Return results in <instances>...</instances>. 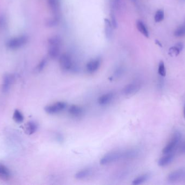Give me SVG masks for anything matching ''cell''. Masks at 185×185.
<instances>
[{
	"mask_svg": "<svg viewBox=\"0 0 185 185\" xmlns=\"http://www.w3.org/2000/svg\"><path fill=\"white\" fill-rule=\"evenodd\" d=\"M121 160H123V151H112L108 152L101 158L100 164L102 166H106Z\"/></svg>",
	"mask_w": 185,
	"mask_h": 185,
	"instance_id": "cell-1",
	"label": "cell"
},
{
	"mask_svg": "<svg viewBox=\"0 0 185 185\" xmlns=\"http://www.w3.org/2000/svg\"><path fill=\"white\" fill-rule=\"evenodd\" d=\"M181 138V135L179 131H176L174 133L173 135L172 136L168 143L162 149V153L164 154L172 153V152L176 149V147L179 145V143H180Z\"/></svg>",
	"mask_w": 185,
	"mask_h": 185,
	"instance_id": "cell-2",
	"label": "cell"
},
{
	"mask_svg": "<svg viewBox=\"0 0 185 185\" xmlns=\"http://www.w3.org/2000/svg\"><path fill=\"white\" fill-rule=\"evenodd\" d=\"M67 107V104L66 102L60 101L45 106V111L48 114L55 115L64 111Z\"/></svg>",
	"mask_w": 185,
	"mask_h": 185,
	"instance_id": "cell-3",
	"label": "cell"
},
{
	"mask_svg": "<svg viewBox=\"0 0 185 185\" xmlns=\"http://www.w3.org/2000/svg\"><path fill=\"white\" fill-rule=\"evenodd\" d=\"M60 67L64 71H71L75 69V66L71 57L68 54L61 55L59 59Z\"/></svg>",
	"mask_w": 185,
	"mask_h": 185,
	"instance_id": "cell-4",
	"label": "cell"
},
{
	"mask_svg": "<svg viewBox=\"0 0 185 185\" xmlns=\"http://www.w3.org/2000/svg\"><path fill=\"white\" fill-rule=\"evenodd\" d=\"M28 41V38L26 36H21L10 39L7 43V46L8 48L15 50L24 45Z\"/></svg>",
	"mask_w": 185,
	"mask_h": 185,
	"instance_id": "cell-5",
	"label": "cell"
},
{
	"mask_svg": "<svg viewBox=\"0 0 185 185\" xmlns=\"http://www.w3.org/2000/svg\"><path fill=\"white\" fill-rule=\"evenodd\" d=\"M140 85L137 83H132L125 86L122 89V92L126 96H131L135 94L140 90Z\"/></svg>",
	"mask_w": 185,
	"mask_h": 185,
	"instance_id": "cell-6",
	"label": "cell"
},
{
	"mask_svg": "<svg viewBox=\"0 0 185 185\" xmlns=\"http://www.w3.org/2000/svg\"><path fill=\"white\" fill-rule=\"evenodd\" d=\"M114 93L109 92L100 96L98 98L97 103L101 106H106L109 104L114 99Z\"/></svg>",
	"mask_w": 185,
	"mask_h": 185,
	"instance_id": "cell-7",
	"label": "cell"
},
{
	"mask_svg": "<svg viewBox=\"0 0 185 185\" xmlns=\"http://www.w3.org/2000/svg\"><path fill=\"white\" fill-rule=\"evenodd\" d=\"M185 176V169H179L172 172L167 176V180L171 183L176 182Z\"/></svg>",
	"mask_w": 185,
	"mask_h": 185,
	"instance_id": "cell-8",
	"label": "cell"
},
{
	"mask_svg": "<svg viewBox=\"0 0 185 185\" xmlns=\"http://www.w3.org/2000/svg\"><path fill=\"white\" fill-rule=\"evenodd\" d=\"M14 81V77L11 74H5L3 79L2 90L3 92H7Z\"/></svg>",
	"mask_w": 185,
	"mask_h": 185,
	"instance_id": "cell-9",
	"label": "cell"
},
{
	"mask_svg": "<svg viewBox=\"0 0 185 185\" xmlns=\"http://www.w3.org/2000/svg\"><path fill=\"white\" fill-rule=\"evenodd\" d=\"M101 65V60L99 58L92 59L88 62L86 65V70L89 74H93L97 71Z\"/></svg>",
	"mask_w": 185,
	"mask_h": 185,
	"instance_id": "cell-10",
	"label": "cell"
},
{
	"mask_svg": "<svg viewBox=\"0 0 185 185\" xmlns=\"http://www.w3.org/2000/svg\"><path fill=\"white\" fill-rule=\"evenodd\" d=\"M84 110L83 108L80 105L73 104L68 108V113L71 116L78 117L83 115Z\"/></svg>",
	"mask_w": 185,
	"mask_h": 185,
	"instance_id": "cell-11",
	"label": "cell"
},
{
	"mask_svg": "<svg viewBox=\"0 0 185 185\" xmlns=\"http://www.w3.org/2000/svg\"><path fill=\"white\" fill-rule=\"evenodd\" d=\"M174 159V155L172 153L165 154L164 157H161L158 161V165L160 167H165L169 165L173 161Z\"/></svg>",
	"mask_w": 185,
	"mask_h": 185,
	"instance_id": "cell-12",
	"label": "cell"
},
{
	"mask_svg": "<svg viewBox=\"0 0 185 185\" xmlns=\"http://www.w3.org/2000/svg\"><path fill=\"white\" fill-rule=\"evenodd\" d=\"M11 172L7 167L0 164V179L2 180H8L11 178Z\"/></svg>",
	"mask_w": 185,
	"mask_h": 185,
	"instance_id": "cell-13",
	"label": "cell"
},
{
	"mask_svg": "<svg viewBox=\"0 0 185 185\" xmlns=\"http://www.w3.org/2000/svg\"><path fill=\"white\" fill-rule=\"evenodd\" d=\"M92 173V171L90 168H85L81 169L80 171H78L75 174V178L78 180H82L85 178H88L89 176Z\"/></svg>",
	"mask_w": 185,
	"mask_h": 185,
	"instance_id": "cell-14",
	"label": "cell"
},
{
	"mask_svg": "<svg viewBox=\"0 0 185 185\" xmlns=\"http://www.w3.org/2000/svg\"><path fill=\"white\" fill-rule=\"evenodd\" d=\"M139 152L135 149H130L123 151V160H131L138 157Z\"/></svg>",
	"mask_w": 185,
	"mask_h": 185,
	"instance_id": "cell-15",
	"label": "cell"
},
{
	"mask_svg": "<svg viewBox=\"0 0 185 185\" xmlns=\"http://www.w3.org/2000/svg\"><path fill=\"white\" fill-rule=\"evenodd\" d=\"M60 47V46L49 45V48L48 50V55L52 59H56L57 57L59 56Z\"/></svg>",
	"mask_w": 185,
	"mask_h": 185,
	"instance_id": "cell-16",
	"label": "cell"
},
{
	"mask_svg": "<svg viewBox=\"0 0 185 185\" xmlns=\"http://www.w3.org/2000/svg\"><path fill=\"white\" fill-rule=\"evenodd\" d=\"M38 129V126L34 121L28 122L25 126V131L28 135H32L35 133Z\"/></svg>",
	"mask_w": 185,
	"mask_h": 185,
	"instance_id": "cell-17",
	"label": "cell"
},
{
	"mask_svg": "<svg viewBox=\"0 0 185 185\" xmlns=\"http://www.w3.org/2000/svg\"><path fill=\"white\" fill-rule=\"evenodd\" d=\"M105 34L108 39H111L113 36V25L108 19L104 20Z\"/></svg>",
	"mask_w": 185,
	"mask_h": 185,
	"instance_id": "cell-18",
	"label": "cell"
},
{
	"mask_svg": "<svg viewBox=\"0 0 185 185\" xmlns=\"http://www.w3.org/2000/svg\"><path fill=\"white\" fill-rule=\"evenodd\" d=\"M150 177V174L148 173H145L142 174V175H140L133 180L132 184L134 185H139L143 184L146 181L148 180Z\"/></svg>",
	"mask_w": 185,
	"mask_h": 185,
	"instance_id": "cell-19",
	"label": "cell"
},
{
	"mask_svg": "<svg viewBox=\"0 0 185 185\" xmlns=\"http://www.w3.org/2000/svg\"><path fill=\"white\" fill-rule=\"evenodd\" d=\"M136 27L138 28V31H139L141 33L143 34V36L147 38L149 37L148 31L146 25L143 21L139 20L136 22Z\"/></svg>",
	"mask_w": 185,
	"mask_h": 185,
	"instance_id": "cell-20",
	"label": "cell"
},
{
	"mask_svg": "<svg viewBox=\"0 0 185 185\" xmlns=\"http://www.w3.org/2000/svg\"><path fill=\"white\" fill-rule=\"evenodd\" d=\"M48 4L53 13L57 14L60 9V5L58 0H48Z\"/></svg>",
	"mask_w": 185,
	"mask_h": 185,
	"instance_id": "cell-21",
	"label": "cell"
},
{
	"mask_svg": "<svg viewBox=\"0 0 185 185\" xmlns=\"http://www.w3.org/2000/svg\"><path fill=\"white\" fill-rule=\"evenodd\" d=\"M13 119L17 123H21L24 121V116L23 114L19 110H15L13 114Z\"/></svg>",
	"mask_w": 185,
	"mask_h": 185,
	"instance_id": "cell-22",
	"label": "cell"
},
{
	"mask_svg": "<svg viewBox=\"0 0 185 185\" xmlns=\"http://www.w3.org/2000/svg\"><path fill=\"white\" fill-rule=\"evenodd\" d=\"M48 43L49 45H61V39L59 36H53L49 38L48 40Z\"/></svg>",
	"mask_w": 185,
	"mask_h": 185,
	"instance_id": "cell-23",
	"label": "cell"
},
{
	"mask_svg": "<svg viewBox=\"0 0 185 185\" xmlns=\"http://www.w3.org/2000/svg\"><path fill=\"white\" fill-rule=\"evenodd\" d=\"M174 35L176 37H181L185 36V24L179 27L174 31Z\"/></svg>",
	"mask_w": 185,
	"mask_h": 185,
	"instance_id": "cell-24",
	"label": "cell"
},
{
	"mask_svg": "<svg viewBox=\"0 0 185 185\" xmlns=\"http://www.w3.org/2000/svg\"><path fill=\"white\" fill-rule=\"evenodd\" d=\"M164 12L162 10H158L154 16V20L156 22H160L164 19Z\"/></svg>",
	"mask_w": 185,
	"mask_h": 185,
	"instance_id": "cell-25",
	"label": "cell"
},
{
	"mask_svg": "<svg viewBox=\"0 0 185 185\" xmlns=\"http://www.w3.org/2000/svg\"><path fill=\"white\" fill-rule=\"evenodd\" d=\"M181 51L179 48L175 45L170 48L169 50V55H170L172 57L173 56H178V55H179L181 52Z\"/></svg>",
	"mask_w": 185,
	"mask_h": 185,
	"instance_id": "cell-26",
	"label": "cell"
},
{
	"mask_svg": "<svg viewBox=\"0 0 185 185\" xmlns=\"http://www.w3.org/2000/svg\"><path fill=\"white\" fill-rule=\"evenodd\" d=\"M158 73L161 77H165L166 74V67L163 62H160L158 67Z\"/></svg>",
	"mask_w": 185,
	"mask_h": 185,
	"instance_id": "cell-27",
	"label": "cell"
},
{
	"mask_svg": "<svg viewBox=\"0 0 185 185\" xmlns=\"http://www.w3.org/2000/svg\"><path fill=\"white\" fill-rule=\"evenodd\" d=\"M47 60L46 59H43L38 64V65L36 67V72H40L42 71L44 68L45 67V65L47 64Z\"/></svg>",
	"mask_w": 185,
	"mask_h": 185,
	"instance_id": "cell-28",
	"label": "cell"
},
{
	"mask_svg": "<svg viewBox=\"0 0 185 185\" xmlns=\"http://www.w3.org/2000/svg\"><path fill=\"white\" fill-rule=\"evenodd\" d=\"M123 72V69L122 67H119L115 70L113 74V78H118L122 74Z\"/></svg>",
	"mask_w": 185,
	"mask_h": 185,
	"instance_id": "cell-29",
	"label": "cell"
},
{
	"mask_svg": "<svg viewBox=\"0 0 185 185\" xmlns=\"http://www.w3.org/2000/svg\"><path fill=\"white\" fill-rule=\"evenodd\" d=\"M59 23L58 19L56 18H53V19H49L48 20L47 22H46V25L48 27H54L56 26L57 24Z\"/></svg>",
	"mask_w": 185,
	"mask_h": 185,
	"instance_id": "cell-30",
	"label": "cell"
},
{
	"mask_svg": "<svg viewBox=\"0 0 185 185\" xmlns=\"http://www.w3.org/2000/svg\"><path fill=\"white\" fill-rule=\"evenodd\" d=\"M121 0H112L111 6L113 9L118 10L120 6Z\"/></svg>",
	"mask_w": 185,
	"mask_h": 185,
	"instance_id": "cell-31",
	"label": "cell"
},
{
	"mask_svg": "<svg viewBox=\"0 0 185 185\" xmlns=\"http://www.w3.org/2000/svg\"><path fill=\"white\" fill-rule=\"evenodd\" d=\"M5 25H6V19L3 15L0 16V29L4 28Z\"/></svg>",
	"mask_w": 185,
	"mask_h": 185,
	"instance_id": "cell-32",
	"label": "cell"
},
{
	"mask_svg": "<svg viewBox=\"0 0 185 185\" xmlns=\"http://www.w3.org/2000/svg\"><path fill=\"white\" fill-rule=\"evenodd\" d=\"M111 20H112L111 23H112V25H113V27H114V28H116V27H117V22H116L115 17L114 14L113 12H112V13H111Z\"/></svg>",
	"mask_w": 185,
	"mask_h": 185,
	"instance_id": "cell-33",
	"label": "cell"
},
{
	"mask_svg": "<svg viewBox=\"0 0 185 185\" xmlns=\"http://www.w3.org/2000/svg\"><path fill=\"white\" fill-rule=\"evenodd\" d=\"M179 152L182 154H185V142L183 143L182 145H181L179 149Z\"/></svg>",
	"mask_w": 185,
	"mask_h": 185,
	"instance_id": "cell-34",
	"label": "cell"
},
{
	"mask_svg": "<svg viewBox=\"0 0 185 185\" xmlns=\"http://www.w3.org/2000/svg\"><path fill=\"white\" fill-rule=\"evenodd\" d=\"M155 43H157L158 45H159L160 47H162V45L161 43H160L159 41L157 40L155 41Z\"/></svg>",
	"mask_w": 185,
	"mask_h": 185,
	"instance_id": "cell-35",
	"label": "cell"
},
{
	"mask_svg": "<svg viewBox=\"0 0 185 185\" xmlns=\"http://www.w3.org/2000/svg\"><path fill=\"white\" fill-rule=\"evenodd\" d=\"M183 116L185 119V104L184 105V108H183Z\"/></svg>",
	"mask_w": 185,
	"mask_h": 185,
	"instance_id": "cell-36",
	"label": "cell"
}]
</instances>
